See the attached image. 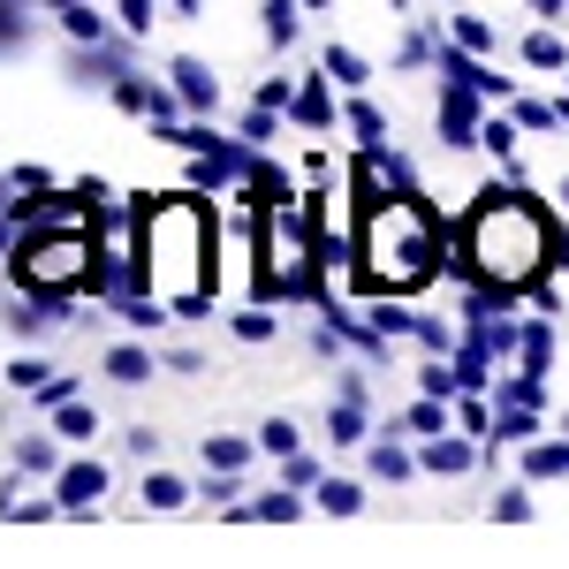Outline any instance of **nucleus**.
<instances>
[{"mask_svg":"<svg viewBox=\"0 0 569 569\" xmlns=\"http://www.w3.org/2000/svg\"><path fill=\"white\" fill-rule=\"evenodd\" d=\"M525 61H531V69H569V46L547 39V31H531V39H525Z\"/></svg>","mask_w":569,"mask_h":569,"instance_id":"nucleus-24","label":"nucleus"},{"mask_svg":"<svg viewBox=\"0 0 569 569\" xmlns=\"http://www.w3.org/2000/svg\"><path fill=\"white\" fill-rule=\"evenodd\" d=\"M456 273H486L493 289H531L539 266L555 259V236H547V213L531 198H509V190H479V206L456 236Z\"/></svg>","mask_w":569,"mask_h":569,"instance_id":"nucleus-2","label":"nucleus"},{"mask_svg":"<svg viewBox=\"0 0 569 569\" xmlns=\"http://www.w3.org/2000/svg\"><path fill=\"white\" fill-rule=\"evenodd\" d=\"M319 69H327L342 91H365V84H372V61H365L357 46H327V53H319Z\"/></svg>","mask_w":569,"mask_h":569,"instance_id":"nucleus-13","label":"nucleus"},{"mask_svg":"<svg viewBox=\"0 0 569 569\" xmlns=\"http://www.w3.org/2000/svg\"><path fill=\"white\" fill-rule=\"evenodd\" d=\"M525 471L531 479H569V440H555V448H525Z\"/></svg>","mask_w":569,"mask_h":569,"instance_id":"nucleus-23","label":"nucleus"},{"mask_svg":"<svg viewBox=\"0 0 569 569\" xmlns=\"http://www.w3.org/2000/svg\"><path fill=\"white\" fill-rule=\"evenodd\" d=\"M53 16H61V39H69V46H107V39H114L107 16H99L91 0H69V8H53Z\"/></svg>","mask_w":569,"mask_h":569,"instance_id":"nucleus-11","label":"nucleus"},{"mask_svg":"<svg viewBox=\"0 0 569 569\" xmlns=\"http://www.w3.org/2000/svg\"><path fill=\"white\" fill-rule=\"evenodd\" d=\"M251 456H259V433H251V440H243V433H206V440H198V463H206V471H243Z\"/></svg>","mask_w":569,"mask_h":569,"instance_id":"nucleus-10","label":"nucleus"},{"mask_svg":"<svg viewBox=\"0 0 569 569\" xmlns=\"http://www.w3.org/2000/svg\"><path fill=\"white\" fill-rule=\"evenodd\" d=\"M448 39H463L471 53H486V46H493V31H486L479 16H448Z\"/></svg>","mask_w":569,"mask_h":569,"instance_id":"nucleus-29","label":"nucleus"},{"mask_svg":"<svg viewBox=\"0 0 569 569\" xmlns=\"http://www.w3.org/2000/svg\"><path fill=\"white\" fill-rule=\"evenodd\" d=\"M114 16H122V31H130V39L152 31V0H114Z\"/></svg>","mask_w":569,"mask_h":569,"instance_id":"nucleus-32","label":"nucleus"},{"mask_svg":"<svg viewBox=\"0 0 569 569\" xmlns=\"http://www.w3.org/2000/svg\"><path fill=\"white\" fill-rule=\"evenodd\" d=\"M160 365H168V372H182V380H190V372H206V357H198V350H168Z\"/></svg>","mask_w":569,"mask_h":569,"instance_id":"nucleus-37","label":"nucleus"},{"mask_svg":"<svg viewBox=\"0 0 569 569\" xmlns=\"http://www.w3.org/2000/svg\"><path fill=\"white\" fill-rule=\"evenodd\" d=\"M99 372H107L114 388H144V380L160 372V357H152V350H137V342H114V350L99 357Z\"/></svg>","mask_w":569,"mask_h":569,"instance_id":"nucleus-8","label":"nucleus"},{"mask_svg":"<svg viewBox=\"0 0 569 569\" xmlns=\"http://www.w3.org/2000/svg\"><path fill=\"white\" fill-rule=\"evenodd\" d=\"M517 122H525V130H555V122H562V107H539V99H517Z\"/></svg>","mask_w":569,"mask_h":569,"instance_id":"nucleus-33","label":"nucleus"},{"mask_svg":"<svg viewBox=\"0 0 569 569\" xmlns=\"http://www.w3.org/2000/svg\"><path fill=\"white\" fill-rule=\"evenodd\" d=\"M266 16V46L281 53V46H297V31H305V0H259Z\"/></svg>","mask_w":569,"mask_h":569,"instance_id":"nucleus-12","label":"nucleus"},{"mask_svg":"<svg viewBox=\"0 0 569 569\" xmlns=\"http://www.w3.org/2000/svg\"><path fill=\"white\" fill-rule=\"evenodd\" d=\"M525 517H531L525 486H509V493H493V525H525Z\"/></svg>","mask_w":569,"mask_h":569,"instance_id":"nucleus-30","label":"nucleus"},{"mask_svg":"<svg viewBox=\"0 0 569 569\" xmlns=\"http://www.w3.org/2000/svg\"><path fill=\"white\" fill-rule=\"evenodd\" d=\"M251 509H259V525H297V517H305L297 486H273V493H259V501H251Z\"/></svg>","mask_w":569,"mask_h":569,"instance_id":"nucleus-21","label":"nucleus"},{"mask_svg":"<svg viewBox=\"0 0 569 569\" xmlns=\"http://www.w3.org/2000/svg\"><path fill=\"white\" fill-rule=\"evenodd\" d=\"M259 448H266V456H297V448H305V426H297V418H266Z\"/></svg>","mask_w":569,"mask_h":569,"instance_id":"nucleus-22","label":"nucleus"},{"mask_svg":"<svg viewBox=\"0 0 569 569\" xmlns=\"http://www.w3.org/2000/svg\"><path fill=\"white\" fill-rule=\"evenodd\" d=\"M418 463H426L433 479H463V471L479 463V448H471V440H456V433H433V440H426V456H418Z\"/></svg>","mask_w":569,"mask_h":569,"instance_id":"nucleus-9","label":"nucleus"},{"mask_svg":"<svg viewBox=\"0 0 569 569\" xmlns=\"http://www.w3.org/2000/svg\"><path fill=\"white\" fill-rule=\"evenodd\" d=\"M311 493H319L327 517H357V509H365V486H357V479H319Z\"/></svg>","mask_w":569,"mask_h":569,"instance_id":"nucleus-18","label":"nucleus"},{"mask_svg":"<svg viewBox=\"0 0 569 569\" xmlns=\"http://www.w3.org/2000/svg\"><path fill=\"white\" fill-rule=\"evenodd\" d=\"M380 8H395V16H410V0H380Z\"/></svg>","mask_w":569,"mask_h":569,"instance_id":"nucleus-40","label":"nucleus"},{"mask_svg":"<svg viewBox=\"0 0 569 569\" xmlns=\"http://www.w3.org/2000/svg\"><path fill=\"white\" fill-rule=\"evenodd\" d=\"M168 77H176L182 107H198V114H213V107H220V77L198 61V53H176V61H168Z\"/></svg>","mask_w":569,"mask_h":569,"instance_id":"nucleus-7","label":"nucleus"},{"mask_svg":"<svg viewBox=\"0 0 569 569\" xmlns=\"http://www.w3.org/2000/svg\"><path fill=\"white\" fill-rule=\"evenodd\" d=\"M46 380H53V365H46V357H16V365H8V388H16V395L46 388Z\"/></svg>","mask_w":569,"mask_h":569,"instance_id":"nucleus-25","label":"nucleus"},{"mask_svg":"<svg viewBox=\"0 0 569 569\" xmlns=\"http://www.w3.org/2000/svg\"><path fill=\"white\" fill-rule=\"evenodd\" d=\"M236 137H243V144H266V137H273V107H259V99H251V114L236 122Z\"/></svg>","mask_w":569,"mask_h":569,"instance_id":"nucleus-31","label":"nucleus"},{"mask_svg":"<svg viewBox=\"0 0 569 569\" xmlns=\"http://www.w3.org/2000/svg\"><path fill=\"white\" fill-rule=\"evenodd\" d=\"M228 327H236V342H273V335H281V319L266 311V297H259V305H243Z\"/></svg>","mask_w":569,"mask_h":569,"instance_id":"nucleus-20","label":"nucleus"},{"mask_svg":"<svg viewBox=\"0 0 569 569\" xmlns=\"http://www.w3.org/2000/svg\"><path fill=\"white\" fill-rule=\"evenodd\" d=\"M402 433H448V410H440V395H426V402H418V410H410V418H402Z\"/></svg>","mask_w":569,"mask_h":569,"instance_id":"nucleus-26","label":"nucleus"},{"mask_svg":"<svg viewBox=\"0 0 569 569\" xmlns=\"http://www.w3.org/2000/svg\"><path fill=\"white\" fill-rule=\"evenodd\" d=\"M479 84H463V77H448V91H440V144L448 152H463V144H479Z\"/></svg>","mask_w":569,"mask_h":569,"instance_id":"nucleus-5","label":"nucleus"},{"mask_svg":"<svg viewBox=\"0 0 569 569\" xmlns=\"http://www.w3.org/2000/svg\"><path fill=\"white\" fill-rule=\"evenodd\" d=\"M327 8H335V0H305V16H327Z\"/></svg>","mask_w":569,"mask_h":569,"instance_id":"nucleus-39","label":"nucleus"},{"mask_svg":"<svg viewBox=\"0 0 569 569\" xmlns=\"http://www.w3.org/2000/svg\"><path fill=\"white\" fill-rule=\"evenodd\" d=\"M463 433H479V440L493 433V418H486V402H463Z\"/></svg>","mask_w":569,"mask_h":569,"instance_id":"nucleus-38","label":"nucleus"},{"mask_svg":"<svg viewBox=\"0 0 569 569\" xmlns=\"http://www.w3.org/2000/svg\"><path fill=\"white\" fill-rule=\"evenodd\" d=\"M410 335H418V342H426V350H456V335H448V319H418V327H410Z\"/></svg>","mask_w":569,"mask_h":569,"instance_id":"nucleus-34","label":"nucleus"},{"mask_svg":"<svg viewBox=\"0 0 569 569\" xmlns=\"http://www.w3.org/2000/svg\"><path fill=\"white\" fill-rule=\"evenodd\" d=\"M433 273H440V228H433V213L418 206V190L372 198V206H365V236H357V281L410 297V289H426Z\"/></svg>","mask_w":569,"mask_h":569,"instance_id":"nucleus-3","label":"nucleus"},{"mask_svg":"<svg viewBox=\"0 0 569 569\" xmlns=\"http://www.w3.org/2000/svg\"><path fill=\"white\" fill-rule=\"evenodd\" d=\"M69 456L53 448V440H39V433H23V440H8V493H23L31 479H53Z\"/></svg>","mask_w":569,"mask_h":569,"instance_id":"nucleus-6","label":"nucleus"},{"mask_svg":"<svg viewBox=\"0 0 569 569\" xmlns=\"http://www.w3.org/2000/svg\"><path fill=\"white\" fill-rule=\"evenodd\" d=\"M137 501H144V509H182V501H190V479L152 463V471H144V486H137Z\"/></svg>","mask_w":569,"mask_h":569,"instance_id":"nucleus-15","label":"nucleus"},{"mask_svg":"<svg viewBox=\"0 0 569 569\" xmlns=\"http://www.w3.org/2000/svg\"><path fill=\"white\" fill-rule=\"evenodd\" d=\"M39 8H69V0H39Z\"/></svg>","mask_w":569,"mask_h":569,"instance_id":"nucleus-42","label":"nucleus"},{"mask_svg":"<svg viewBox=\"0 0 569 569\" xmlns=\"http://www.w3.org/2000/svg\"><path fill=\"white\" fill-rule=\"evenodd\" d=\"M53 433H61V440H99V410L77 402V395H69V402H53Z\"/></svg>","mask_w":569,"mask_h":569,"instance_id":"nucleus-17","label":"nucleus"},{"mask_svg":"<svg viewBox=\"0 0 569 569\" xmlns=\"http://www.w3.org/2000/svg\"><path fill=\"white\" fill-rule=\"evenodd\" d=\"M289 99H297V84H289V77H266V84H259V107H273V114H281Z\"/></svg>","mask_w":569,"mask_h":569,"instance_id":"nucleus-36","label":"nucleus"},{"mask_svg":"<svg viewBox=\"0 0 569 569\" xmlns=\"http://www.w3.org/2000/svg\"><path fill=\"white\" fill-rule=\"evenodd\" d=\"M327 84H335V77L319 69V77H311V84L297 91V99H289V114H297L305 130H327V122H335V107H327Z\"/></svg>","mask_w":569,"mask_h":569,"instance_id":"nucleus-16","label":"nucleus"},{"mask_svg":"<svg viewBox=\"0 0 569 569\" xmlns=\"http://www.w3.org/2000/svg\"><path fill=\"white\" fill-rule=\"evenodd\" d=\"M107 486H114V471H107L99 456H69V463L53 471V501H61V517H91V509L107 501Z\"/></svg>","mask_w":569,"mask_h":569,"instance_id":"nucleus-4","label":"nucleus"},{"mask_svg":"<svg viewBox=\"0 0 569 569\" xmlns=\"http://www.w3.org/2000/svg\"><path fill=\"white\" fill-rule=\"evenodd\" d=\"M281 463H289V486H297V493H311V486H319V463H311L305 448H297V456H281Z\"/></svg>","mask_w":569,"mask_h":569,"instance_id":"nucleus-35","label":"nucleus"},{"mask_svg":"<svg viewBox=\"0 0 569 569\" xmlns=\"http://www.w3.org/2000/svg\"><path fill=\"white\" fill-rule=\"evenodd\" d=\"M8 190H16V176H0V206H8Z\"/></svg>","mask_w":569,"mask_h":569,"instance_id":"nucleus-41","label":"nucleus"},{"mask_svg":"<svg viewBox=\"0 0 569 569\" xmlns=\"http://www.w3.org/2000/svg\"><path fill=\"white\" fill-rule=\"evenodd\" d=\"M350 130H357L365 152H380V144H388V114H380L372 99H350Z\"/></svg>","mask_w":569,"mask_h":569,"instance_id":"nucleus-19","label":"nucleus"},{"mask_svg":"<svg viewBox=\"0 0 569 569\" xmlns=\"http://www.w3.org/2000/svg\"><path fill=\"white\" fill-rule=\"evenodd\" d=\"M122 456H130V463H160V433H152V426H130V433H122Z\"/></svg>","mask_w":569,"mask_h":569,"instance_id":"nucleus-28","label":"nucleus"},{"mask_svg":"<svg viewBox=\"0 0 569 569\" xmlns=\"http://www.w3.org/2000/svg\"><path fill=\"white\" fill-rule=\"evenodd\" d=\"M479 144L493 152V160H501V168H517V122H486Z\"/></svg>","mask_w":569,"mask_h":569,"instance_id":"nucleus-27","label":"nucleus"},{"mask_svg":"<svg viewBox=\"0 0 569 569\" xmlns=\"http://www.w3.org/2000/svg\"><path fill=\"white\" fill-rule=\"evenodd\" d=\"M137 281H152V297L176 311H206V297L220 289L213 273V213L198 206V190L176 198H137Z\"/></svg>","mask_w":569,"mask_h":569,"instance_id":"nucleus-1","label":"nucleus"},{"mask_svg":"<svg viewBox=\"0 0 569 569\" xmlns=\"http://www.w3.org/2000/svg\"><path fill=\"white\" fill-rule=\"evenodd\" d=\"M410 471H418V463H410V448H402V426H388V433L372 440V479H410Z\"/></svg>","mask_w":569,"mask_h":569,"instance_id":"nucleus-14","label":"nucleus"}]
</instances>
